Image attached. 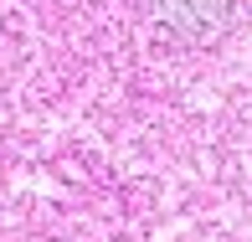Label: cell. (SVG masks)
<instances>
[{"mask_svg":"<svg viewBox=\"0 0 252 242\" xmlns=\"http://www.w3.org/2000/svg\"><path fill=\"white\" fill-rule=\"evenodd\" d=\"M155 5L165 10V21H175L180 31H190V36H211V31L226 21L232 0H155Z\"/></svg>","mask_w":252,"mask_h":242,"instance_id":"obj_1","label":"cell"}]
</instances>
